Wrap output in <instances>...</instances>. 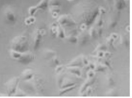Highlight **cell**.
Returning a JSON list of instances; mask_svg holds the SVG:
<instances>
[{"instance_id": "6da1fadb", "label": "cell", "mask_w": 132, "mask_h": 98, "mask_svg": "<svg viewBox=\"0 0 132 98\" xmlns=\"http://www.w3.org/2000/svg\"><path fill=\"white\" fill-rule=\"evenodd\" d=\"M100 8L96 0H81L72 8L73 19L82 26H88L100 14Z\"/></svg>"}, {"instance_id": "7a4b0ae2", "label": "cell", "mask_w": 132, "mask_h": 98, "mask_svg": "<svg viewBox=\"0 0 132 98\" xmlns=\"http://www.w3.org/2000/svg\"><path fill=\"white\" fill-rule=\"evenodd\" d=\"M13 44L14 48L12 49L20 52V50H22V52H24L23 50L26 48L28 44L27 38L24 36L16 38L15 40L13 41Z\"/></svg>"}, {"instance_id": "3957f363", "label": "cell", "mask_w": 132, "mask_h": 98, "mask_svg": "<svg viewBox=\"0 0 132 98\" xmlns=\"http://www.w3.org/2000/svg\"><path fill=\"white\" fill-rule=\"evenodd\" d=\"M20 78L15 77L10 80L7 84L6 88L9 96L15 94L20 82Z\"/></svg>"}, {"instance_id": "277c9868", "label": "cell", "mask_w": 132, "mask_h": 98, "mask_svg": "<svg viewBox=\"0 0 132 98\" xmlns=\"http://www.w3.org/2000/svg\"><path fill=\"white\" fill-rule=\"evenodd\" d=\"M45 31L43 29H38L35 32L34 39V49L36 50L39 47L44 35Z\"/></svg>"}, {"instance_id": "5b68a950", "label": "cell", "mask_w": 132, "mask_h": 98, "mask_svg": "<svg viewBox=\"0 0 132 98\" xmlns=\"http://www.w3.org/2000/svg\"><path fill=\"white\" fill-rule=\"evenodd\" d=\"M58 24L61 25H72L75 24L73 18L67 15H61L57 20Z\"/></svg>"}, {"instance_id": "8992f818", "label": "cell", "mask_w": 132, "mask_h": 98, "mask_svg": "<svg viewBox=\"0 0 132 98\" xmlns=\"http://www.w3.org/2000/svg\"><path fill=\"white\" fill-rule=\"evenodd\" d=\"M34 76V73L31 69H26L24 70L21 75V78L23 80L28 81L31 79Z\"/></svg>"}, {"instance_id": "52a82bcc", "label": "cell", "mask_w": 132, "mask_h": 98, "mask_svg": "<svg viewBox=\"0 0 132 98\" xmlns=\"http://www.w3.org/2000/svg\"><path fill=\"white\" fill-rule=\"evenodd\" d=\"M114 7L117 11H120L124 9L126 6L125 0H113Z\"/></svg>"}, {"instance_id": "ba28073f", "label": "cell", "mask_w": 132, "mask_h": 98, "mask_svg": "<svg viewBox=\"0 0 132 98\" xmlns=\"http://www.w3.org/2000/svg\"><path fill=\"white\" fill-rule=\"evenodd\" d=\"M49 0H41L36 5L38 10H45L48 7Z\"/></svg>"}, {"instance_id": "9c48e42d", "label": "cell", "mask_w": 132, "mask_h": 98, "mask_svg": "<svg viewBox=\"0 0 132 98\" xmlns=\"http://www.w3.org/2000/svg\"><path fill=\"white\" fill-rule=\"evenodd\" d=\"M5 17L8 21L14 22L16 19V16L14 12L10 10H7L5 12Z\"/></svg>"}, {"instance_id": "30bf717a", "label": "cell", "mask_w": 132, "mask_h": 98, "mask_svg": "<svg viewBox=\"0 0 132 98\" xmlns=\"http://www.w3.org/2000/svg\"><path fill=\"white\" fill-rule=\"evenodd\" d=\"M52 15L54 17H57L61 11V6H55V7H48Z\"/></svg>"}, {"instance_id": "8fae6325", "label": "cell", "mask_w": 132, "mask_h": 98, "mask_svg": "<svg viewBox=\"0 0 132 98\" xmlns=\"http://www.w3.org/2000/svg\"><path fill=\"white\" fill-rule=\"evenodd\" d=\"M36 21V18L34 16H30L25 19L24 22L27 25H30L34 23Z\"/></svg>"}, {"instance_id": "7c38bea8", "label": "cell", "mask_w": 132, "mask_h": 98, "mask_svg": "<svg viewBox=\"0 0 132 98\" xmlns=\"http://www.w3.org/2000/svg\"><path fill=\"white\" fill-rule=\"evenodd\" d=\"M61 6V2L59 0H49L48 7Z\"/></svg>"}, {"instance_id": "4fadbf2b", "label": "cell", "mask_w": 132, "mask_h": 98, "mask_svg": "<svg viewBox=\"0 0 132 98\" xmlns=\"http://www.w3.org/2000/svg\"><path fill=\"white\" fill-rule=\"evenodd\" d=\"M38 10L36 6H31L28 9V13L30 16H34L35 13Z\"/></svg>"}, {"instance_id": "5bb4252c", "label": "cell", "mask_w": 132, "mask_h": 98, "mask_svg": "<svg viewBox=\"0 0 132 98\" xmlns=\"http://www.w3.org/2000/svg\"><path fill=\"white\" fill-rule=\"evenodd\" d=\"M68 1H74V0H67Z\"/></svg>"}, {"instance_id": "9a60e30c", "label": "cell", "mask_w": 132, "mask_h": 98, "mask_svg": "<svg viewBox=\"0 0 132 98\" xmlns=\"http://www.w3.org/2000/svg\"><path fill=\"white\" fill-rule=\"evenodd\" d=\"M125 1H129V0H125Z\"/></svg>"}]
</instances>
